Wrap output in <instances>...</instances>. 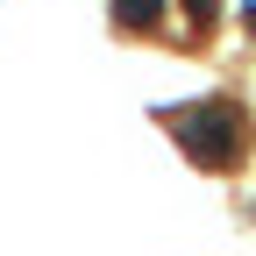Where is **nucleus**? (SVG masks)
<instances>
[{"label":"nucleus","instance_id":"7ed1b4c3","mask_svg":"<svg viewBox=\"0 0 256 256\" xmlns=\"http://www.w3.org/2000/svg\"><path fill=\"white\" fill-rule=\"evenodd\" d=\"M185 8H192V22H200V28H206V22L220 14V0H185Z\"/></svg>","mask_w":256,"mask_h":256},{"label":"nucleus","instance_id":"f257e3e1","mask_svg":"<svg viewBox=\"0 0 256 256\" xmlns=\"http://www.w3.org/2000/svg\"><path fill=\"white\" fill-rule=\"evenodd\" d=\"M185 156H200V164H235L242 156V114L228 100H200V107H178L171 114Z\"/></svg>","mask_w":256,"mask_h":256},{"label":"nucleus","instance_id":"f03ea898","mask_svg":"<svg viewBox=\"0 0 256 256\" xmlns=\"http://www.w3.org/2000/svg\"><path fill=\"white\" fill-rule=\"evenodd\" d=\"M114 22L121 28H156L164 22V0H114Z\"/></svg>","mask_w":256,"mask_h":256}]
</instances>
